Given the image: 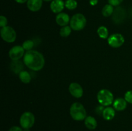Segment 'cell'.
<instances>
[{
	"label": "cell",
	"instance_id": "30",
	"mask_svg": "<svg viewBox=\"0 0 132 131\" xmlns=\"http://www.w3.org/2000/svg\"><path fill=\"white\" fill-rule=\"evenodd\" d=\"M19 4H23V3H25L27 2L28 0H15Z\"/></svg>",
	"mask_w": 132,
	"mask_h": 131
},
{
	"label": "cell",
	"instance_id": "20",
	"mask_svg": "<svg viewBox=\"0 0 132 131\" xmlns=\"http://www.w3.org/2000/svg\"><path fill=\"white\" fill-rule=\"evenodd\" d=\"M97 34L100 38L103 39H106L108 37V35H109V32H108V28L104 26H101L99 27V28L97 30Z\"/></svg>",
	"mask_w": 132,
	"mask_h": 131
},
{
	"label": "cell",
	"instance_id": "14",
	"mask_svg": "<svg viewBox=\"0 0 132 131\" xmlns=\"http://www.w3.org/2000/svg\"><path fill=\"white\" fill-rule=\"evenodd\" d=\"M127 103L128 102L125 98H119L113 101V107L115 110H117V111H122L127 107Z\"/></svg>",
	"mask_w": 132,
	"mask_h": 131
},
{
	"label": "cell",
	"instance_id": "13",
	"mask_svg": "<svg viewBox=\"0 0 132 131\" xmlns=\"http://www.w3.org/2000/svg\"><path fill=\"white\" fill-rule=\"evenodd\" d=\"M27 6L28 10L32 12H37L43 6V0H28Z\"/></svg>",
	"mask_w": 132,
	"mask_h": 131
},
{
	"label": "cell",
	"instance_id": "18",
	"mask_svg": "<svg viewBox=\"0 0 132 131\" xmlns=\"http://www.w3.org/2000/svg\"><path fill=\"white\" fill-rule=\"evenodd\" d=\"M113 11H114L113 6L111 5L110 4L108 3L104 5V6L102 9V14H103V16L108 17L112 16Z\"/></svg>",
	"mask_w": 132,
	"mask_h": 131
},
{
	"label": "cell",
	"instance_id": "5",
	"mask_svg": "<svg viewBox=\"0 0 132 131\" xmlns=\"http://www.w3.org/2000/svg\"><path fill=\"white\" fill-rule=\"evenodd\" d=\"M35 123L34 115L31 112H24L20 117L19 123L24 129H30Z\"/></svg>",
	"mask_w": 132,
	"mask_h": 131
},
{
	"label": "cell",
	"instance_id": "7",
	"mask_svg": "<svg viewBox=\"0 0 132 131\" xmlns=\"http://www.w3.org/2000/svg\"><path fill=\"white\" fill-rule=\"evenodd\" d=\"M108 43L111 47L117 48L125 43V37L121 33H113L108 37Z\"/></svg>",
	"mask_w": 132,
	"mask_h": 131
},
{
	"label": "cell",
	"instance_id": "3",
	"mask_svg": "<svg viewBox=\"0 0 132 131\" xmlns=\"http://www.w3.org/2000/svg\"><path fill=\"white\" fill-rule=\"evenodd\" d=\"M86 24V19L81 13L74 14L70 21V26L74 31H80L84 29Z\"/></svg>",
	"mask_w": 132,
	"mask_h": 131
},
{
	"label": "cell",
	"instance_id": "29",
	"mask_svg": "<svg viewBox=\"0 0 132 131\" xmlns=\"http://www.w3.org/2000/svg\"><path fill=\"white\" fill-rule=\"evenodd\" d=\"M98 2H99L98 0H90V1H89L90 5H92V6H95V5H97Z\"/></svg>",
	"mask_w": 132,
	"mask_h": 131
},
{
	"label": "cell",
	"instance_id": "11",
	"mask_svg": "<svg viewBox=\"0 0 132 131\" xmlns=\"http://www.w3.org/2000/svg\"><path fill=\"white\" fill-rule=\"evenodd\" d=\"M65 7V3L63 0H53L50 5V10L54 14H59L62 12Z\"/></svg>",
	"mask_w": 132,
	"mask_h": 131
},
{
	"label": "cell",
	"instance_id": "31",
	"mask_svg": "<svg viewBox=\"0 0 132 131\" xmlns=\"http://www.w3.org/2000/svg\"><path fill=\"white\" fill-rule=\"evenodd\" d=\"M43 1H46V2H49V1H53V0H43Z\"/></svg>",
	"mask_w": 132,
	"mask_h": 131
},
{
	"label": "cell",
	"instance_id": "17",
	"mask_svg": "<svg viewBox=\"0 0 132 131\" xmlns=\"http://www.w3.org/2000/svg\"><path fill=\"white\" fill-rule=\"evenodd\" d=\"M85 125L87 128L89 130H94L97 128V122L95 118L88 116H86L85 119Z\"/></svg>",
	"mask_w": 132,
	"mask_h": 131
},
{
	"label": "cell",
	"instance_id": "26",
	"mask_svg": "<svg viewBox=\"0 0 132 131\" xmlns=\"http://www.w3.org/2000/svg\"><path fill=\"white\" fill-rule=\"evenodd\" d=\"M108 3L113 6H117L122 3L124 0H108Z\"/></svg>",
	"mask_w": 132,
	"mask_h": 131
},
{
	"label": "cell",
	"instance_id": "8",
	"mask_svg": "<svg viewBox=\"0 0 132 131\" xmlns=\"http://www.w3.org/2000/svg\"><path fill=\"white\" fill-rule=\"evenodd\" d=\"M24 51L25 50L23 46L17 45L10 49L9 52V56L12 60H19L21 58L24 57L25 53Z\"/></svg>",
	"mask_w": 132,
	"mask_h": 131
},
{
	"label": "cell",
	"instance_id": "1",
	"mask_svg": "<svg viewBox=\"0 0 132 131\" xmlns=\"http://www.w3.org/2000/svg\"><path fill=\"white\" fill-rule=\"evenodd\" d=\"M23 62L27 68L35 71H39L43 68L45 64V57L41 53L36 50L27 51L23 57Z\"/></svg>",
	"mask_w": 132,
	"mask_h": 131
},
{
	"label": "cell",
	"instance_id": "12",
	"mask_svg": "<svg viewBox=\"0 0 132 131\" xmlns=\"http://www.w3.org/2000/svg\"><path fill=\"white\" fill-rule=\"evenodd\" d=\"M70 18L69 15L64 12L59 13L57 14L55 17V22L58 25L61 27L67 26V24L70 23Z\"/></svg>",
	"mask_w": 132,
	"mask_h": 131
},
{
	"label": "cell",
	"instance_id": "27",
	"mask_svg": "<svg viewBox=\"0 0 132 131\" xmlns=\"http://www.w3.org/2000/svg\"><path fill=\"white\" fill-rule=\"evenodd\" d=\"M104 106H103V105H99V106H97L96 108H95V113H96V114H99V115H101V114H103V110H104Z\"/></svg>",
	"mask_w": 132,
	"mask_h": 131
},
{
	"label": "cell",
	"instance_id": "28",
	"mask_svg": "<svg viewBox=\"0 0 132 131\" xmlns=\"http://www.w3.org/2000/svg\"><path fill=\"white\" fill-rule=\"evenodd\" d=\"M9 131H23L21 127H18V126H13L9 130Z\"/></svg>",
	"mask_w": 132,
	"mask_h": 131
},
{
	"label": "cell",
	"instance_id": "9",
	"mask_svg": "<svg viewBox=\"0 0 132 131\" xmlns=\"http://www.w3.org/2000/svg\"><path fill=\"white\" fill-rule=\"evenodd\" d=\"M112 16V20L116 24H120L125 20L126 17V11L121 6H117L114 9Z\"/></svg>",
	"mask_w": 132,
	"mask_h": 131
},
{
	"label": "cell",
	"instance_id": "32",
	"mask_svg": "<svg viewBox=\"0 0 132 131\" xmlns=\"http://www.w3.org/2000/svg\"><path fill=\"white\" fill-rule=\"evenodd\" d=\"M23 131H30L29 129H24L23 130Z\"/></svg>",
	"mask_w": 132,
	"mask_h": 131
},
{
	"label": "cell",
	"instance_id": "15",
	"mask_svg": "<svg viewBox=\"0 0 132 131\" xmlns=\"http://www.w3.org/2000/svg\"><path fill=\"white\" fill-rule=\"evenodd\" d=\"M103 118L105 120L110 121L112 120L114 118L115 116H116V111L113 107H107L104 108V110H103Z\"/></svg>",
	"mask_w": 132,
	"mask_h": 131
},
{
	"label": "cell",
	"instance_id": "23",
	"mask_svg": "<svg viewBox=\"0 0 132 131\" xmlns=\"http://www.w3.org/2000/svg\"><path fill=\"white\" fill-rule=\"evenodd\" d=\"M22 46L26 51H29L31 50L34 46V42L32 40H27L24 41V42L22 44Z\"/></svg>",
	"mask_w": 132,
	"mask_h": 131
},
{
	"label": "cell",
	"instance_id": "4",
	"mask_svg": "<svg viewBox=\"0 0 132 131\" xmlns=\"http://www.w3.org/2000/svg\"><path fill=\"white\" fill-rule=\"evenodd\" d=\"M98 101L101 105L108 107L113 103V95L110 91L103 89L98 92L97 96Z\"/></svg>",
	"mask_w": 132,
	"mask_h": 131
},
{
	"label": "cell",
	"instance_id": "19",
	"mask_svg": "<svg viewBox=\"0 0 132 131\" xmlns=\"http://www.w3.org/2000/svg\"><path fill=\"white\" fill-rule=\"evenodd\" d=\"M19 78L20 80L24 83H28L30 82L32 77L30 74L27 71H22L19 74Z\"/></svg>",
	"mask_w": 132,
	"mask_h": 131
},
{
	"label": "cell",
	"instance_id": "2",
	"mask_svg": "<svg viewBox=\"0 0 132 131\" xmlns=\"http://www.w3.org/2000/svg\"><path fill=\"white\" fill-rule=\"evenodd\" d=\"M71 117L75 121H82L86 118V111L83 105L79 102H75L70 109Z\"/></svg>",
	"mask_w": 132,
	"mask_h": 131
},
{
	"label": "cell",
	"instance_id": "21",
	"mask_svg": "<svg viewBox=\"0 0 132 131\" xmlns=\"http://www.w3.org/2000/svg\"><path fill=\"white\" fill-rule=\"evenodd\" d=\"M72 28L70 26H63L60 29L59 31V33L61 37H67L70 35L71 32H72Z\"/></svg>",
	"mask_w": 132,
	"mask_h": 131
},
{
	"label": "cell",
	"instance_id": "16",
	"mask_svg": "<svg viewBox=\"0 0 132 131\" xmlns=\"http://www.w3.org/2000/svg\"><path fill=\"white\" fill-rule=\"evenodd\" d=\"M10 69L15 74H19L23 69V64L19 60H12L10 64Z\"/></svg>",
	"mask_w": 132,
	"mask_h": 131
},
{
	"label": "cell",
	"instance_id": "24",
	"mask_svg": "<svg viewBox=\"0 0 132 131\" xmlns=\"http://www.w3.org/2000/svg\"><path fill=\"white\" fill-rule=\"evenodd\" d=\"M125 99L128 103L132 104V90L128 91L125 93Z\"/></svg>",
	"mask_w": 132,
	"mask_h": 131
},
{
	"label": "cell",
	"instance_id": "6",
	"mask_svg": "<svg viewBox=\"0 0 132 131\" xmlns=\"http://www.w3.org/2000/svg\"><path fill=\"white\" fill-rule=\"evenodd\" d=\"M0 33H1V38L6 42H9V43L14 42L16 39V32L15 30L11 26H6L3 27L1 28Z\"/></svg>",
	"mask_w": 132,
	"mask_h": 131
},
{
	"label": "cell",
	"instance_id": "10",
	"mask_svg": "<svg viewBox=\"0 0 132 131\" xmlns=\"http://www.w3.org/2000/svg\"><path fill=\"white\" fill-rule=\"evenodd\" d=\"M68 89L71 95L76 98H80L83 95V89L78 83H76V82L71 83L70 84Z\"/></svg>",
	"mask_w": 132,
	"mask_h": 131
},
{
	"label": "cell",
	"instance_id": "25",
	"mask_svg": "<svg viewBox=\"0 0 132 131\" xmlns=\"http://www.w3.org/2000/svg\"><path fill=\"white\" fill-rule=\"evenodd\" d=\"M8 23V20L6 19V17L4 15H1L0 16V26L1 28L3 27H5L7 26Z\"/></svg>",
	"mask_w": 132,
	"mask_h": 131
},
{
	"label": "cell",
	"instance_id": "22",
	"mask_svg": "<svg viewBox=\"0 0 132 131\" xmlns=\"http://www.w3.org/2000/svg\"><path fill=\"white\" fill-rule=\"evenodd\" d=\"M64 3L65 7L70 10H75L77 7V2L76 0H67Z\"/></svg>",
	"mask_w": 132,
	"mask_h": 131
}]
</instances>
